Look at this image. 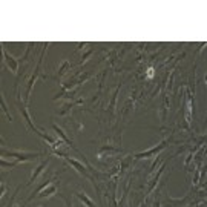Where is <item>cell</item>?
<instances>
[{"label": "cell", "instance_id": "6da1fadb", "mask_svg": "<svg viewBox=\"0 0 207 207\" xmlns=\"http://www.w3.org/2000/svg\"><path fill=\"white\" fill-rule=\"evenodd\" d=\"M9 155L17 156V160H19V161H22V160H34L39 154H28V152H25V154H22V152H11Z\"/></svg>", "mask_w": 207, "mask_h": 207}, {"label": "cell", "instance_id": "7a4b0ae2", "mask_svg": "<svg viewBox=\"0 0 207 207\" xmlns=\"http://www.w3.org/2000/svg\"><path fill=\"white\" fill-rule=\"evenodd\" d=\"M147 77H149V78L154 77V69H152V68H149V69H147Z\"/></svg>", "mask_w": 207, "mask_h": 207}]
</instances>
